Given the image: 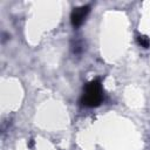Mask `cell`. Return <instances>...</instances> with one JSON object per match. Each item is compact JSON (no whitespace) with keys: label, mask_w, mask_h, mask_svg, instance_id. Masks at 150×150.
<instances>
[{"label":"cell","mask_w":150,"mask_h":150,"mask_svg":"<svg viewBox=\"0 0 150 150\" xmlns=\"http://www.w3.org/2000/svg\"><path fill=\"white\" fill-rule=\"evenodd\" d=\"M90 12V7L88 5L86 6H80V7H76L71 11V14H70V22L73 25L74 28H77L80 27L84 20L87 19L88 14Z\"/></svg>","instance_id":"cell-2"},{"label":"cell","mask_w":150,"mask_h":150,"mask_svg":"<svg viewBox=\"0 0 150 150\" xmlns=\"http://www.w3.org/2000/svg\"><path fill=\"white\" fill-rule=\"evenodd\" d=\"M136 40H137V43H138L141 47H143V48H145V49L150 47V39H149L148 36H145V35H137Z\"/></svg>","instance_id":"cell-3"},{"label":"cell","mask_w":150,"mask_h":150,"mask_svg":"<svg viewBox=\"0 0 150 150\" xmlns=\"http://www.w3.org/2000/svg\"><path fill=\"white\" fill-rule=\"evenodd\" d=\"M103 101V89L100 79L91 80L88 82L83 89L81 97V104L88 108L98 107Z\"/></svg>","instance_id":"cell-1"}]
</instances>
